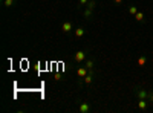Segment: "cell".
Returning a JSON list of instances; mask_svg holds the SVG:
<instances>
[{"label": "cell", "mask_w": 153, "mask_h": 113, "mask_svg": "<svg viewBox=\"0 0 153 113\" xmlns=\"http://www.w3.org/2000/svg\"><path fill=\"white\" fill-rule=\"evenodd\" d=\"M132 90H133V95H135L138 99H149V93H150V92L146 90V89H143V87H138V86H136V87H133Z\"/></svg>", "instance_id": "obj_1"}, {"label": "cell", "mask_w": 153, "mask_h": 113, "mask_svg": "<svg viewBox=\"0 0 153 113\" xmlns=\"http://www.w3.org/2000/svg\"><path fill=\"white\" fill-rule=\"evenodd\" d=\"M86 58H87V51H78V52H75V55H74L75 63H83Z\"/></svg>", "instance_id": "obj_2"}, {"label": "cell", "mask_w": 153, "mask_h": 113, "mask_svg": "<svg viewBox=\"0 0 153 113\" xmlns=\"http://www.w3.org/2000/svg\"><path fill=\"white\" fill-rule=\"evenodd\" d=\"M78 110L81 113H91L92 112V107H91V104H89V103H83V104H80Z\"/></svg>", "instance_id": "obj_3"}, {"label": "cell", "mask_w": 153, "mask_h": 113, "mask_svg": "<svg viewBox=\"0 0 153 113\" xmlns=\"http://www.w3.org/2000/svg\"><path fill=\"white\" fill-rule=\"evenodd\" d=\"M72 29H74V24H72L71 21H65V23L61 24V31H63V32H66V34L71 32Z\"/></svg>", "instance_id": "obj_4"}, {"label": "cell", "mask_w": 153, "mask_h": 113, "mask_svg": "<svg viewBox=\"0 0 153 113\" xmlns=\"http://www.w3.org/2000/svg\"><path fill=\"white\" fill-rule=\"evenodd\" d=\"M149 99H138V109L139 110H147V107H149Z\"/></svg>", "instance_id": "obj_5"}, {"label": "cell", "mask_w": 153, "mask_h": 113, "mask_svg": "<svg viewBox=\"0 0 153 113\" xmlns=\"http://www.w3.org/2000/svg\"><path fill=\"white\" fill-rule=\"evenodd\" d=\"M87 73H89V69H87L86 66H83V67H78V69H76V75H78V78H84Z\"/></svg>", "instance_id": "obj_6"}, {"label": "cell", "mask_w": 153, "mask_h": 113, "mask_svg": "<svg viewBox=\"0 0 153 113\" xmlns=\"http://www.w3.org/2000/svg\"><path fill=\"white\" fill-rule=\"evenodd\" d=\"M136 64H138L139 67H144V66L147 64V57H146V55L138 57V60H136Z\"/></svg>", "instance_id": "obj_7"}, {"label": "cell", "mask_w": 153, "mask_h": 113, "mask_svg": "<svg viewBox=\"0 0 153 113\" xmlns=\"http://www.w3.org/2000/svg\"><path fill=\"white\" fill-rule=\"evenodd\" d=\"M83 66H86L89 70H91V69H94V67H95V60H94V58H89V60H86Z\"/></svg>", "instance_id": "obj_8"}, {"label": "cell", "mask_w": 153, "mask_h": 113, "mask_svg": "<svg viewBox=\"0 0 153 113\" xmlns=\"http://www.w3.org/2000/svg\"><path fill=\"white\" fill-rule=\"evenodd\" d=\"M135 20L136 21H141V23H144L146 21V16H144V12H136V14H135Z\"/></svg>", "instance_id": "obj_9"}, {"label": "cell", "mask_w": 153, "mask_h": 113, "mask_svg": "<svg viewBox=\"0 0 153 113\" xmlns=\"http://www.w3.org/2000/svg\"><path fill=\"white\" fill-rule=\"evenodd\" d=\"M84 34H86V31H84L83 28H76V29H75V37H76V38H81Z\"/></svg>", "instance_id": "obj_10"}, {"label": "cell", "mask_w": 153, "mask_h": 113, "mask_svg": "<svg viewBox=\"0 0 153 113\" xmlns=\"http://www.w3.org/2000/svg\"><path fill=\"white\" fill-rule=\"evenodd\" d=\"M92 14H94V11L89 9V8H86V11H84V18L91 20V18H92Z\"/></svg>", "instance_id": "obj_11"}, {"label": "cell", "mask_w": 153, "mask_h": 113, "mask_svg": "<svg viewBox=\"0 0 153 113\" xmlns=\"http://www.w3.org/2000/svg\"><path fill=\"white\" fill-rule=\"evenodd\" d=\"M14 3H16V0H3V5L6 8H12V6H14Z\"/></svg>", "instance_id": "obj_12"}, {"label": "cell", "mask_w": 153, "mask_h": 113, "mask_svg": "<svg viewBox=\"0 0 153 113\" xmlns=\"http://www.w3.org/2000/svg\"><path fill=\"white\" fill-rule=\"evenodd\" d=\"M86 6H87L89 9H92V11H94V9L97 8V2H95V0H89V3H87Z\"/></svg>", "instance_id": "obj_13"}, {"label": "cell", "mask_w": 153, "mask_h": 113, "mask_svg": "<svg viewBox=\"0 0 153 113\" xmlns=\"http://www.w3.org/2000/svg\"><path fill=\"white\" fill-rule=\"evenodd\" d=\"M129 12H130V16H132V17H135V14H136V12H138L136 6H135V5H132V6L129 8Z\"/></svg>", "instance_id": "obj_14"}, {"label": "cell", "mask_w": 153, "mask_h": 113, "mask_svg": "<svg viewBox=\"0 0 153 113\" xmlns=\"http://www.w3.org/2000/svg\"><path fill=\"white\" fill-rule=\"evenodd\" d=\"M149 103H150V104H153V92H150V93H149Z\"/></svg>", "instance_id": "obj_15"}, {"label": "cell", "mask_w": 153, "mask_h": 113, "mask_svg": "<svg viewBox=\"0 0 153 113\" xmlns=\"http://www.w3.org/2000/svg\"><path fill=\"white\" fill-rule=\"evenodd\" d=\"M89 3V0H80V5H83V6H86Z\"/></svg>", "instance_id": "obj_16"}, {"label": "cell", "mask_w": 153, "mask_h": 113, "mask_svg": "<svg viewBox=\"0 0 153 113\" xmlns=\"http://www.w3.org/2000/svg\"><path fill=\"white\" fill-rule=\"evenodd\" d=\"M113 3H118V5H121V3H123V0H113Z\"/></svg>", "instance_id": "obj_17"}]
</instances>
